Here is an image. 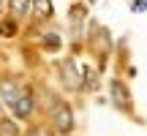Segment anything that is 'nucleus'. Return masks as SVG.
<instances>
[{
  "label": "nucleus",
  "instance_id": "1",
  "mask_svg": "<svg viewBox=\"0 0 147 136\" xmlns=\"http://www.w3.org/2000/svg\"><path fill=\"white\" fill-rule=\"evenodd\" d=\"M52 123H55V128H57L60 133H71L74 131V112H71V106H57L55 109V114H52Z\"/></svg>",
  "mask_w": 147,
  "mask_h": 136
},
{
  "label": "nucleus",
  "instance_id": "13",
  "mask_svg": "<svg viewBox=\"0 0 147 136\" xmlns=\"http://www.w3.org/2000/svg\"><path fill=\"white\" fill-rule=\"evenodd\" d=\"M27 136H44V133H41V128H30V133H27Z\"/></svg>",
  "mask_w": 147,
  "mask_h": 136
},
{
  "label": "nucleus",
  "instance_id": "7",
  "mask_svg": "<svg viewBox=\"0 0 147 136\" xmlns=\"http://www.w3.org/2000/svg\"><path fill=\"white\" fill-rule=\"evenodd\" d=\"M82 79H84L82 84H84L87 90H95V87H98V73H95L90 65H84V71H82Z\"/></svg>",
  "mask_w": 147,
  "mask_h": 136
},
{
  "label": "nucleus",
  "instance_id": "11",
  "mask_svg": "<svg viewBox=\"0 0 147 136\" xmlns=\"http://www.w3.org/2000/svg\"><path fill=\"white\" fill-rule=\"evenodd\" d=\"M0 136H16V125L11 120H0Z\"/></svg>",
  "mask_w": 147,
  "mask_h": 136
},
{
  "label": "nucleus",
  "instance_id": "14",
  "mask_svg": "<svg viewBox=\"0 0 147 136\" xmlns=\"http://www.w3.org/2000/svg\"><path fill=\"white\" fill-rule=\"evenodd\" d=\"M93 3H98V0H93Z\"/></svg>",
  "mask_w": 147,
  "mask_h": 136
},
{
  "label": "nucleus",
  "instance_id": "2",
  "mask_svg": "<svg viewBox=\"0 0 147 136\" xmlns=\"http://www.w3.org/2000/svg\"><path fill=\"white\" fill-rule=\"evenodd\" d=\"M11 112H14L19 120L30 117V112H33V95H30V90H25V87L19 90V95H16L14 104H11Z\"/></svg>",
  "mask_w": 147,
  "mask_h": 136
},
{
  "label": "nucleus",
  "instance_id": "8",
  "mask_svg": "<svg viewBox=\"0 0 147 136\" xmlns=\"http://www.w3.org/2000/svg\"><path fill=\"white\" fill-rule=\"evenodd\" d=\"M8 8L14 16H22V14L30 11V0H8Z\"/></svg>",
  "mask_w": 147,
  "mask_h": 136
},
{
  "label": "nucleus",
  "instance_id": "6",
  "mask_svg": "<svg viewBox=\"0 0 147 136\" xmlns=\"http://www.w3.org/2000/svg\"><path fill=\"white\" fill-rule=\"evenodd\" d=\"M30 8L36 16H52V0H30Z\"/></svg>",
  "mask_w": 147,
  "mask_h": 136
},
{
  "label": "nucleus",
  "instance_id": "4",
  "mask_svg": "<svg viewBox=\"0 0 147 136\" xmlns=\"http://www.w3.org/2000/svg\"><path fill=\"white\" fill-rule=\"evenodd\" d=\"M60 71H63V79H65V87H68V90H79V87H82V82H79L82 76H79V71H76V65H74L71 57L60 63Z\"/></svg>",
  "mask_w": 147,
  "mask_h": 136
},
{
  "label": "nucleus",
  "instance_id": "5",
  "mask_svg": "<svg viewBox=\"0 0 147 136\" xmlns=\"http://www.w3.org/2000/svg\"><path fill=\"white\" fill-rule=\"evenodd\" d=\"M19 82H16V79H3V82H0V101H3V104H14V98L16 95H19Z\"/></svg>",
  "mask_w": 147,
  "mask_h": 136
},
{
  "label": "nucleus",
  "instance_id": "12",
  "mask_svg": "<svg viewBox=\"0 0 147 136\" xmlns=\"http://www.w3.org/2000/svg\"><path fill=\"white\" fill-rule=\"evenodd\" d=\"M144 8H147L144 0H136V3H134V11H144Z\"/></svg>",
  "mask_w": 147,
  "mask_h": 136
},
{
  "label": "nucleus",
  "instance_id": "3",
  "mask_svg": "<svg viewBox=\"0 0 147 136\" xmlns=\"http://www.w3.org/2000/svg\"><path fill=\"white\" fill-rule=\"evenodd\" d=\"M109 93H112V101H115L120 109H131V90H128L120 79H112L109 82Z\"/></svg>",
  "mask_w": 147,
  "mask_h": 136
},
{
  "label": "nucleus",
  "instance_id": "9",
  "mask_svg": "<svg viewBox=\"0 0 147 136\" xmlns=\"http://www.w3.org/2000/svg\"><path fill=\"white\" fill-rule=\"evenodd\" d=\"M60 44H63V41H60L57 33H47V36H44V49H49V52H57Z\"/></svg>",
  "mask_w": 147,
  "mask_h": 136
},
{
  "label": "nucleus",
  "instance_id": "10",
  "mask_svg": "<svg viewBox=\"0 0 147 136\" xmlns=\"http://www.w3.org/2000/svg\"><path fill=\"white\" fill-rule=\"evenodd\" d=\"M14 33H16V25H14V19H5V22H0V36L11 38Z\"/></svg>",
  "mask_w": 147,
  "mask_h": 136
}]
</instances>
